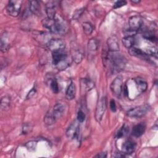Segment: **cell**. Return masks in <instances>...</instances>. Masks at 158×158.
Masks as SVG:
<instances>
[{
	"label": "cell",
	"mask_w": 158,
	"mask_h": 158,
	"mask_svg": "<svg viewBox=\"0 0 158 158\" xmlns=\"http://www.w3.org/2000/svg\"><path fill=\"white\" fill-rule=\"evenodd\" d=\"M40 4L37 1H30L29 2V10L35 14H37L40 11Z\"/></svg>",
	"instance_id": "cell-21"
},
{
	"label": "cell",
	"mask_w": 158,
	"mask_h": 158,
	"mask_svg": "<svg viewBox=\"0 0 158 158\" xmlns=\"http://www.w3.org/2000/svg\"><path fill=\"white\" fill-rule=\"evenodd\" d=\"M10 104V99L8 96H4L1 99V107L2 110L8 109Z\"/></svg>",
	"instance_id": "cell-26"
},
{
	"label": "cell",
	"mask_w": 158,
	"mask_h": 158,
	"mask_svg": "<svg viewBox=\"0 0 158 158\" xmlns=\"http://www.w3.org/2000/svg\"><path fill=\"white\" fill-rule=\"evenodd\" d=\"M146 130V125L144 123H140L136 125L132 129V135L135 137H139L143 135Z\"/></svg>",
	"instance_id": "cell-15"
},
{
	"label": "cell",
	"mask_w": 158,
	"mask_h": 158,
	"mask_svg": "<svg viewBox=\"0 0 158 158\" xmlns=\"http://www.w3.org/2000/svg\"><path fill=\"white\" fill-rule=\"evenodd\" d=\"M146 54L149 56H151L157 58V49L155 47H150L146 49Z\"/></svg>",
	"instance_id": "cell-32"
},
{
	"label": "cell",
	"mask_w": 158,
	"mask_h": 158,
	"mask_svg": "<svg viewBox=\"0 0 158 158\" xmlns=\"http://www.w3.org/2000/svg\"><path fill=\"white\" fill-rule=\"evenodd\" d=\"M44 122L48 125H51L54 124L56 121L54 119L51 112H48L46 114L44 117Z\"/></svg>",
	"instance_id": "cell-24"
},
{
	"label": "cell",
	"mask_w": 158,
	"mask_h": 158,
	"mask_svg": "<svg viewBox=\"0 0 158 158\" xmlns=\"http://www.w3.org/2000/svg\"><path fill=\"white\" fill-rule=\"evenodd\" d=\"M76 95V86L72 81L69 85L66 91H65V96L67 99L72 100L74 99Z\"/></svg>",
	"instance_id": "cell-16"
},
{
	"label": "cell",
	"mask_w": 158,
	"mask_h": 158,
	"mask_svg": "<svg viewBox=\"0 0 158 158\" xmlns=\"http://www.w3.org/2000/svg\"><path fill=\"white\" fill-rule=\"evenodd\" d=\"M125 154L123 152H117L115 153V154L114 156L115 157H123L125 156Z\"/></svg>",
	"instance_id": "cell-40"
},
{
	"label": "cell",
	"mask_w": 158,
	"mask_h": 158,
	"mask_svg": "<svg viewBox=\"0 0 158 158\" xmlns=\"http://www.w3.org/2000/svg\"><path fill=\"white\" fill-rule=\"evenodd\" d=\"M143 37L151 42H156L157 41V39L156 36L151 31H146L144 33L143 35Z\"/></svg>",
	"instance_id": "cell-28"
},
{
	"label": "cell",
	"mask_w": 158,
	"mask_h": 158,
	"mask_svg": "<svg viewBox=\"0 0 158 158\" xmlns=\"http://www.w3.org/2000/svg\"><path fill=\"white\" fill-rule=\"evenodd\" d=\"M135 81L136 83V86L138 91L141 93H143L146 91L148 88L147 82L141 77H137L135 78Z\"/></svg>",
	"instance_id": "cell-17"
},
{
	"label": "cell",
	"mask_w": 158,
	"mask_h": 158,
	"mask_svg": "<svg viewBox=\"0 0 158 158\" xmlns=\"http://www.w3.org/2000/svg\"><path fill=\"white\" fill-rule=\"evenodd\" d=\"M82 27H83V30L84 33L87 35H89L91 34V33L93 31V25L91 23L88 22H83L82 23Z\"/></svg>",
	"instance_id": "cell-25"
},
{
	"label": "cell",
	"mask_w": 158,
	"mask_h": 158,
	"mask_svg": "<svg viewBox=\"0 0 158 158\" xmlns=\"http://www.w3.org/2000/svg\"><path fill=\"white\" fill-rule=\"evenodd\" d=\"M22 1L17 0H11L9 1L6 10L7 13L12 17H17L20 13L21 9Z\"/></svg>",
	"instance_id": "cell-5"
},
{
	"label": "cell",
	"mask_w": 158,
	"mask_h": 158,
	"mask_svg": "<svg viewBox=\"0 0 158 158\" xmlns=\"http://www.w3.org/2000/svg\"><path fill=\"white\" fill-rule=\"evenodd\" d=\"M65 111V107L64 105L61 103H56L52 109V110L51 111V113L54 118V119L57 120L59 118H60L64 114Z\"/></svg>",
	"instance_id": "cell-12"
},
{
	"label": "cell",
	"mask_w": 158,
	"mask_h": 158,
	"mask_svg": "<svg viewBox=\"0 0 158 158\" xmlns=\"http://www.w3.org/2000/svg\"><path fill=\"white\" fill-rule=\"evenodd\" d=\"M52 64L59 70H64L67 69L70 64L67 54L64 50L55 51L52 52Z\"/></svg>",
	"instance_id": "cell-3"
},
{
	"label": "cell",
	"mask_w": 158,
	"mask_h": 158,
	"mask_svg": "<svg viewBox=\"0 0 158 158\" xmlns=\"http://www.w3.org/2000/svg\"><path fill=\"white\" fill-rule=\"evenodd\" d=\"M136 146V144L134 141L131 140H127L122 144V152L125 154H130L134 152Z\"/></svg>",
	"instance_id": "cell-13"
},
{
	"label": "cell",
	"mask_w": 158,
	"mask_h": 158,
	"mask_svg": "<svg viewBox=\"0 0 158 158\" xmlns=\"http://www.w3.org/2000/svg\"><path fill=\"white\" fill-rule=\"evenodd\" d=\"M9 48V45L8 43L7 42L6 40H5V36L4 38L2 36L1 39V50L2 52H6Z\"/></svg>",
	"instance_id": "cell-31"
},
{
	"label": "cell",
	"mask_w": 158,
	"mask_h": 158,
	"mask_svg": "<svg viewBox=\"0 0 158 158\" xmlns=\"http://www.w3.org/2000/svg\"><path fill=\"white\" fill-rule=\"evenodd\" d=\"M81 88L85 91H89L94 87L93 82L88 78H83L81 80Z\"/></svg>",
	"instance_id": "cell-20"
},
{
	"label": "cell",
	"mask_w": 158,
	"mask_h": 158,
	"mask_svg": "<svg viewBox=\"0 0 158 158\" xmlns=\"http://www.w3.org/2000/svg\"><path fill=\"white\" fill-rule=\"evenodd\" d=\"M50 88L52 89V91L55 93H57L59 92V85L57 81V80L56 78H52L50 81Z\"/></svg>",
	"instance_id": "cell-30"
},
{
	"label": "cell",
	"mask_w": 158,
	"mask_h": 158,
	"mask_svg": "<svg viewBox=\"0 0 158 158\" xmlns=\"http://www.w3.org/2000/svg\"><path fill=\"white\" fill-rule=\"evenodd\" d=\"M33 129V126L31 123H25L23 125L22 128V133L23 135H27L30 133Z\"/></svg>",
	"instance_id": "cell-29"
},
{
	"label": "cell",
	"mask_w": 158,
	"mask_h": 158,
	"mask_svg": "<svg viewBox=\"0 0 158 158\" xmlns=\"http://www.w3.org/2000/svg\"><path fill=\"white\" fill-rule=\"evenodd\" d=\"M78 122L74 121L72 123L66 130V136L69 139H73L78 136L79 134Z\"/></svg>",
	"instance_id": "cell-10"
},
{
	"label": "cell",
	"mask_w": 158,
	"mask_h": 158,
	"mask_svg": "<svg viewBox=\"0 0 158 158\" xmlns=\"http://www.w3.org/2000/svg\"><path fill=\"white\" fill-rule=\"evenodd\" d=\"M128 131V127L126 125H123L116 133L115 137L117 138H122V137L124 136L125 135H126L127 134Z\"/></svg>",
	"instance_id": "cell-27"
},
{
	"label": "cell",
	"mask_w": 158,
	"mask_h": 158,
	"mask_svg": "<svg viewBox=\"0 0 158 158\" xmlns=\"http://www.w3.org/2000/svg\"><path fill=\"white\" fill-rule=\"evenodd\" d=\"M95 157H98V158H104L107 157V154L104 152H102L100 153H98L97 155L94 156Z\"/></svg>",
	"instance_id": "cell-39"
},
{
	"label": "cell",
	"mask_w": 158,
	"mask_h": 158,
	"mask_svg": "<svg viewBox=\"0 0 158 158\" xmlns=\"http://www.w3.org/2000/svg\"><path fill=\"white\" fill-rule=\"evenodd\" d=\"M129 53L131 56H135V57H145L146 56V54L143 52L140 49L132 47L129 49Z\"/></svg>",
	"instance_id": "cell-22"
},
{
	"label": "cell",
	"mask_w": 158,
	"mask_h": 158,
	"mask_svg": "<svg viewBox=\"0 0 158 158\" xmlns=\"http://www.w3.org/2000/svg\"><path fill=\"white\" fill-rule=\"evenodd\" d=\"M150 109L151 107L148 104L141 105L130 109L127 112V114L130 117L139 118L145 115L146 113L150 110Z\"/></svg>",
	"instance_id": "cell-4"
},
{
	"label": "cell",
	"mask_w": 158,
	"mask_h": 158,
	"mask_svg": "<svg viewBox=\"0 0 158 158\" xmlns=\"http://www.w3.org/2000/svg\"><path fill=\"white\" fill-rule=\"evenodd\" d=\"M122 78L121 77L118 76L112 81V82L110 84V88L113 94L117 97H118L121 95V93L122 92Z\"/></svg>",
	"instance_id": "cell-8"
},
{
	"label": "cell",
	"mask_w": 158,
	"mask_h": 158,
	"mask_svg": "<svg viewBox=\"0 0 158 158\" xmlns=\"http://www.w3.org/2000/svg\"><path fill=\"white\" fill-rule=\"evenodd\" d=\"M103 60L104 62H109L111 71L113 73H117L123 70L126 64L125 58L120 54L114 52L109 54L107 52H104Z\"/></svg>",
	"instance_id": "cell-1"
},
{
	"label": "cell",
	"mask_w": 158,
	"mask_h": 158,
	"mask_svg": "<svg viewBox=\"0 0 158 158\" xmlns=\"http://www.w3.org/2000/svg\"><path fill=\"white\" fill-rule=\"evenodd\" d=\"M107 107V102L106 97H102L98 102L96 110H95V118L97 122H99L104 114Z\"/></svg>",
	"instance_id": "cell-6"
},
{
	"label": "cell",
	"mask_w": 158,
	"mask_h": 158,
	"mask_svg": "<svg viewBox=\"0 0 158 158\" xmlns=\"http://www.w3.org/2000/svg\"><path fill=\"white\" fill-rule=\"evenodd\" d=\"M140 2V1H131V2L135 3V4H138Z\"/></svg>",
	"instance_id": "cell-41"
},
{
	"label": "cell",
	"mask_w": 158,
	"mask_h": 158,
	"mask_svg": "<svg viewBox=\"0 0 158 158\" xmlns=\"http://www.w3.org/2000/svg\"><path fill=\"white\" fill-rule=\"evenodd\" d=\"M85 117H86V116H85V113L82 110H80L77 113V117L78 122L80 123L83 122L84 120H85Z\"/></svg>",
	"instance_id": "cell-34"
},
{
	"label": "cell",
	"mask_w": 158,
	"mask_h": 158,
	"mask_svg": "<svg viewBox=\"0 0 158 158\" xmlns=\"http://www.w3.org/2000/svg\"><path fill=\"white\" fill-rule=\"evenodd\" d=\"M36 87L34 86L33 88H31V89L28 92V93L27 94V96L26 97L27 99H30L31 98H32L36 93Z\"/></svg>",
	"instance_id": "cell-37"
},
{
	"label": "cell",
	"mask_w": 158,
	"mask_h": 158,
	"mask_svg": "<svg viewBox=\"0 0 158 158\" xmlns=\"http://www.w3.org/2000/svg\"><path fill=\"white\" fill-rule=\"evenodd\" d=\"M107 46L109 52H118L120 49V46L117 37L115 35H112L109 37L107 40Z\"/></svg>",
	"instance_id": "cell-11"
},
{
	"label": "cell",
	"mask_w": 158,
	"mask_h": 158,
	"mask_svg": "<svg viewBox=\"0 0 158 158\" xmlns=\"http://www.w3.org/2000/svg\"><path fill=\"white\" fill-rule=\"evenodd\" d=\"M127 4V1H123V0H121V1H116L113 6L114 9H117V8H120L122 6H124Z\"/></svg>",
	"instance_id": "cell-36"
},
{
	"label": "cell",
	"mask_w": 158,
	"mask_h": 158,
	"mask_svg": "<svg viewBox=\"0 0 158 158\" xmlns=\"http://www.w3.org/2000/svg\"><path fill=\"white\" fill-rule=\"evenodd\" d=\"M48 48L52 51V52L64 50L65 48V42L59 38H54L51 39L47 43H46Z\"/></svg>",
	"instance_id": "cell-7"
},
{
	"label": "cell",
	"mask_w": 158,
	"mask_h": 158,
	"mask_svg": "<svg viewBox=\"0 0 158 158\" xmlns=\"http://www.w3.org/2000/svg\"><path fill=\"white\" fill-rule=\"evenodd\" d=\"M98 41L95 38H91L88 42V49L90 51H96L98 49Z\"/></svg>",
	"instance_id": "cell-23"
},
{
	"label": "cell",
	"mask_w": 158,
	"mask_h": 158,
	"mask_svg": "<svg viewBox=\"0 0 158 158\" xmlns=\"http://www.w3.org/2000/svg\"><path fill=\"white\" fill-rule=\"evenodd\" d=\"M84 11H85L84 8H80V9H77L73 14V19L75 20H77L78 18H80L81 16V15L83 14V13L84 12Z\"/></svg>",
	"instance_id": "cell-33"
},
{
	"label": "cell",
	"mask_w": 158,
	"mask_h": 158,
	"mask_svg": "<svg viewBox=\"0 0 158 158\" xmlns=\"http://www.w3.org/2000/svg\"><path fill=\"white\" fill-rule=\"evenodd\" d=\"M122 42L125 48L130 49L136 43V39L133 36H126L122 38Z\"/></svg>",
	"instance_id": "cell-19"
},
{
	"label": "cell",
	"mask_w": 158,
	"mask_h": 158,
	"mask_svg": "<svg viewBox=\"0 0 158 158\" xmlns=\"http://www.w3.org/2000/svg\"><path fill=\"white\" fill-rule=\"evenodd\" d=\"M83 56H84L83 52L80 49L74 46L73 48H72V59L76 64L80 63L83 59Z\"/></svg>",
	"instance_id": "cell-14"
},
{
	"label": "cell",
	"mask_w": 158,
	"mask_h": 158,
	"mask_svg": "<svg viewBox=\"0 0 158 158\" xmlns=\"http://www.w3.org/2000/svg\"><path fill=\"white\" fill-rule=\"evenodd\" d=\"M128 25L130 29L137 31L143 25V20L139 15H134L129 18Z\"/></svg>",
	"instance_id": "cell-9"
},
{
	"label": "cell",
	"mask_w": 158,
	"mask_h": 158,
	"mask_svg": "<svg viewBox=\"0 0 158 158\" xmlns=\"http://www.w3.org/2000/svg\"><path fill=\"white\" fill-rule=\"evenodd\" d=\"M110 108L112 112H115L117 110L116 104L114 99H111L110 101Z\"/></svg>",
	"instance_id": "cell-38"
},
{
	"label": "cell",
	"mask_w": 158,
	"mask_h": 158,
	"mask_svg": "<svg viewBox=\"0 0 158 158\" xmlns=\"http://www.w3.org/2000/svg\"><path fill=\"white\" fill-rule=\"evenodd\" d=\"M43 26L48 28L51 33L57 35H64L67 31V26L62 20L46 17L42 22Z\"/></svg>",
	"instance_id": "cell-2"
},
{
	"label": "cell",
	"mask_w": 158,
	"mask_h": 158,
	"mask_svg": "<svg viewBox=\"0 0 158 158\" xmlns=\"http://www.w3.org/2000/svg\"><path fill=\"white\" fill-rule=\"evenodd\" d=\"M36 143L35 141H31L30 142H28L25 144V146L27 147V148L30 151L35 150V148H36Z\"/></svg>",
	"instance_id": "cell-35"
},
{
	"label": "cell",
	"mask_w": 158,
	"mask_h": 158,
	"mask_svg": "<svg viewBox=\"0 0 158 158\" xmlns=\"http://www.w3.org/2000/svg\"><path fill=\"white\" fill-rule=\"evenodd\" d=\"M46 12L48 15L47 17L51 19L55 18L56 12V6L54 3V2H49V4L46 5Z\"/></svg>",
	"instance_id": "cell-18"
}]
</instances>
